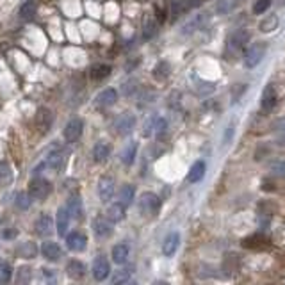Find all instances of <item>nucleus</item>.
Returning <instances> with one entry per match:
<instances>
[{
    "label": "nucleus",
    "mask_w": 285,
    "mask_h": 285,
    "mask_svg": "<svg viewBox=\"0 0 285 285\" xmlns=\"http://www.w3.org/2000/svg\"><path fill=\"white\" fill-rule=\"evenodd\" d=\"M266 50H268L266 43H255L253 46H250L246 50V54H244V64H246V68H257L262 63V59L266 57Z\"/></svg>",
    "instance_id": "1"
},
{
    "label": "nucleus",
    "mask_w": 285,
    "mask_h": 285,
    "mask_svg": "<svg viewBox=\"0 0 285 285\" xmlns=\"http://www.w3.org/2000/svg\"><path fill=\"white\" fill-rule=\"evenodd\" d=\"M52 193V186L45 178H34L29 186V196L31 200H45Z\"/></svg>",
    "instance_id": "2"
},
{
    "label": "nucleus",
    "mask_w": 285,
    "mask_h": 285,
    "mask_svg": "<svg viewBox=\"0 0 285 285\" xmlns=\"http://www.w3.org/2000/svg\"><path fill=\"white\" fill-rule=\"evenodd\" d=\"M248 41H250V32L246 29H237L230 34L228 41H226V50L228 52H239L248 45Z\"/></svg>",
    "instance_id": "3"
},
{
    "label": "nucleus",
    "mask_w": 285,
    "mask_h": 285,
    "mask_svg": "<svg viewBox=\"0 0 285 285\" xmlns=\"http://www.w3.org/2000/svg\"><path fill=\"white\" fill-rule=\"evenodd\" d=\"M161 207V200H159L157 194L153 193H143L139 198V209L144 216H155Z\"/></svg>",
    "instance_id": "4"
},
{
    "label": "nucleus",
    "mask_w": 285,
    "mask_h": 285,
    "mask_svg": "<svg viewBox=\"0 0 285 285\" xmlns=\"http://www.w3.org/2000/svg\"><path fill=\"white\" fill-rule=\"evenodd\" d=\"M98 196L103 203H109L114 196V178L113 176H102L98 180Z\"/></svg>",
    "instance_id": "5"
},
{
    "label": "nucleus",
    "mask_w": 285,
    "mask_h": 285,
    "mask_svg": "<svg viewBox=\"0 0 285 285\" xmlns=\"http://www.w3.org/2000/svg\"><path fill=\"white\" fill-rule=\"evenodd\" d=\"M93 278L96 282H103V280L109 278V273H111V266L109 261L106 257H98L95 262H93Z\"/></svg>",
    "instance_id": "6"
},
{
    "label": "nucleus",
    "mask_w": 285,
    "mask_h": 285,
    "mask_svg": "<svg viewBox=\"0 0 285 285\" xmlns=\"http://www.w3.org/2000/svg\"><path fill=\"white\" fill-rule=\"evenodd\" d=\"M134 127H136V116H134V114H131V113L121 114V116L116 120V123H114L116 132H118V134H121V136L131 134V132L134 131Z\"/></svg>",
    "instance_id": "7"
},
{
    "label": "nucleus",
    "mask_w": 285,
    "mask_h": 285,
    "mask_svg": "<svg viewBox=\"0 0 285 285\" xmlns=\"http://www.w3.org/2000/svg\"><path fill=\"white\" fill-rule=\"evenodd\" d=\"M209 21V13H200L196 14V16L193 18V20H189L186 25L182 27V31H180V34L182 36H191L194 34L196 31H200L201 27H203L205 23Z\"/></svg>",
    "instance_id": "8"
},
{
    "label": "nucleus",
    "mask_w": 285,
    "mask_h": 285,
    "mask_svg": "<svg viewBox=\"0 0 285 285\" xmlns=\"http://www.w3.org/2000/svg\"><path fill=\"white\" fill-rule=\"evenodd\" d=\"M82 127H84L82 120H79V118L71 120L70 123L66 125V128H64V139H66V143H75V141H77V139L81 138V134H82Z\"/></svg>",
    "instance_id": "9"
},
{
    "label": "nucleus",
    "mask_w": 285,
    "mask_h": 285,
    "mask_svg": "<svg viewBox=\"0 0 285 285\" xmlns=\"http://www.w3.org/2000/svg\"><path fill=\"white\" fill-rule=\"evenodd\" d=\"M66 244L71 251H77L79 253V251H84L86 246H88V237L81 232H73L66 237Z\"/></svg>",
    "instance_id": "10"
},
{
    "label": "nucleus",
    "mask_w": 285,
    "mask_h": 285,
    "mask_svg": "<svg viewBox=\"0 0 285 285\" xmlns=\"http://www.w3.org/2000/svg\"><path fill=\"white\" fill-rule=\"evenodd\" d=\"M178 246H180V234L171 232L164 239V243H162V253H164L166 257H173V255L176 253V250H178Z\"/></svg>",
    "instance_id": "11"
},
{
    "label": "nucleus",
    "mask_w": 285,
    "mask_h": 285,
    "mask_svg": "<svg viewBox=\"0 0 285 285\" xmlns=\"http://www.w3.org/2000/svg\"><path fill=\"white\" fill-rule=\"evenodd\" d=\"M36 234L41 237H48L50 234H52V228H54V221L52 218H50L48 214H41L38 219H36Z\"/></svg>",
    "instance_id": "12"
},
{
    "label": "nucleus",
    "mask_w": 285,
    "mask_h": 285,
    "mask_svg": "<svg viewBox=\"0 0 285 285\" xmlns=\"http://www.w3.org/2000/svg\"><path fill=\"white\" fill-rule=\"evenodd\" d=\"M91 226H93L95 236L100 237V239L111 236V232H113V226H111L109 219H103V218H95L93 219V223H91Z\"/></svg>",
    "instance_id": "13"
},
{
    "label": "nucleus",
    "mask_w": 285,
    "mask_h": 285,
    "mask_svg": "<svg viewBox=\"0 0 285 285\" xmlns=\"http://www.w3.org/2000/svg\"><path fill=\"white\" fill-rule=\"evenodd\" d=\"M116 100H118V91L116 89H113V88H107V89H103L102 93H98V96H96V106H102V107H111V106H114L116 103Z\"/></svg>",
    "instance_id": "14"
},
{
    "label": "nucleus",
    "mask_w": 285,
    "mask_h": 285,
    "mask_svg": "<svg viewBox=\"0 0 285 285\" xmlns=\"http://www.w3.org/2000/svg\"><path fill=\"white\" fill-rule=\"evenodd\" d=\"M205 169H207L205 162H203V161H196L193 166H191L189 173H187V182H189V184L200 182V180L205 176Z\"/></svg>",
    "instance_id": "15"
},
{
    "label": "nucleus",
    "mask_w": 285,
    "mask_h": 285,
    "mask_svg": "<svg viewBox=\"0 0 285 285\" xmlns=\"http://www.w3.org/2000/svg\"><path fill=\"white\" fill-rule=\"evenodd\" d=\"M41 253H43V257H45L46 261L56 262V261H59V258H61V248H59V244H57V243L48 241V243H43Z\"/></svg>",
    "instance_id": "16"
},
{
    "label": "nucleus",
    "mask_w": 285,
    "mask_h": 285,
    "mask_svg": "<svg viewBox=\"0 0 285 285\" xmlns=\"http://www.w3.org/2000/svg\"><path fill=\"white\" fill-rule=\"evenodd\" d=\"M275 103H276V91H275V88L269 84V86H266L264 93H262V111H264V113H269V111L275 107Z\"/></svg>",
    "instance_id": "17"
},
{
    "label": "nucleus",
    "mask_w": 285,
    "mask_h": 285,
    "mask_svg": "<svg viewBox=\"0 0 285 285\" xmlns=\"http://www.w3.org/2000/svg\"><path fill=\"white\" fill-rule=\"evenodd\" d=\"M128 257H131V248H128L127 244L121 243L113 248V261L116 262L118 266H123L125 262L128 261Z\"/></svg>",
    "instance_id": "18"
},
{
    "label": "nucleus",
    "mask_w": 285,
    "mask_h": 285,
    "mask_svg": "<svg viewBox=\"0 0 285 285\" xmlns=\"http://www.w3.org/2000/svg\"><path fill=\"white\" fill-rule=\"evenodd\" d=\"M68 225H70V212L63 207L57 211V234H59V237H66Z\"/></svg>",
    "instance_id": "19"
},
{
    "label": "nucleus",
    "mask_w": 285,
    "mask_h": 285,
    "mask_svg": "<svg viewBox=\"0 0 285 285\" xmlns=\"http://www.w3.org/2000/svg\"><path fill=\"white\" fill-rule=\"evenodd\" d=\"M125 218V205L123 203H113L109 209H107V219L111 223H120L121 219Z\"/></svg>",
    "instance_id": "20"
},
{
    "label": "nucleus",
    "mask_w": 285,
    "mask_h": 285,
    "mask_svg": "<svg viewBox=\"0 0 285 285\" xmlns=\"http://www.w3.org/2000/svg\"><path fill=\"white\" fill-rule=\"evenodd\" d=\"M66 273H68V276H70V278L79 280V278H82V276H84L86 266L82 264L81 261H70V262H68V266H66Z\"/></svg>",
    "instance_id": "21"
},
{
    "label": "nucleus",
    "mask_w": 285,
    "mask_h": 285,
    "mask_svg": "<svg viewBox=\"0 0 285 285\" xmlns=\"http://www.w3.org/2000/svg\"><path fill=\"white\" fill-rule=\"evenodd\" d=\"M111 155V146L107 143L100 141L95 144V148H93V159H95V162H103L107 161Z\"/></svg>",
    "instance_id": "22"
},
{
    "label": "nucleus",
    "mask_w": 285,
    "mask_h": 285,
    "mask_svg": "<svg viewBox=\"0 0 285 285\" xmlns=\"http://www.w3.org/2000/svg\"><path fill=\"white\" fill-rule=\"evenodd\" d=\"M66 209H68V212H70V218H73V219H81L82 218V212H84V209H82V200L79 196L70 198Z\"/></svg>",
    "instance_id": "23"
},
{
    "label": "nucleus",
    "mask_w": 285,
    "mask_h": 285,
    "mask_svg": "<svg viewBox=\"0 0 285 285\" xmlns=\"http://www.w3.org/2000/svg\"><path fill=\"white\" fill-rule=\"evenodd\" d=\"M136 155H138V143L132 141L123 148V151H121V162L127 164V166H131L132 162H134Z\"/></svg>",
    "instance_id": "24"
},
{
    "label": "nucleus",
    "mask_w": 285,
    "mask_h": 285,
    "mask_svg": "<svg viewBox=\"0 0 285 285\" xmlns=\"http://www.w3.org/2000/svg\"><path fill=\"white\" fill-rule=\"evenodd\" d=\"M43 164L48 166L50 169H56V171H59V169L64 166V155L61 153V151H54V153H50L48 157H46V161L43 162Z\"/></svg>",
    "instance_id": "25"
},
{
    "label": "nucleus",
    "mask_w": 285,
    "mask_h": 285,
    "mask_svg": "<svg viewBox=\"0 0 285 285\" xmlns=\"http://www.w3.org/2000/svg\"><path fill=\"white\" fill-rule=\"evenodd\" d=\"M278 16L276 14H269V16H266L264 20L261 21V32H264V34H269V32H275L276 29H278Z\"/></svg>",
    "instance_id": "26"
},
{
    "label": "nucleus",
    "mask_w": 285,
    "mask_h": 285,
    "mask_svg": "<svg viewBox=\"0 0 285 285\" xmlns=\"http://www.w3.org/2000/svg\"><path fill=\"white\" fill-rule=\"evenodd\" d=\"M134 196H136L134 186H123L120 191V203H123L127 207V205H131L134 201Z\"/></svg>",
    "instance_id": "27"
},
{
    "label": "nucleus",
    "mask_w": 285,
    "mask_h": 285,
    "mask_svg": "<svg viewBox=\"0 0 285 285\" xmlns=\"http://www.w3.org/2000/svg\"><path fill=\"white\" fill-rule=\"evenodd\" d=\"M36 14V2L34 0H27V2H23V6L20 7V16L23 18V20H32Z\"/></svg>",
    "instance_id": "28"
},
{
    "label": "nucleus",
    "mask_w": 285,
    "mask_h": 285,
    "mask_svg": "<svg viewBox=\"0 0 285 285\" xmlns=\"http://www.w3.org/2000/svg\"><path fill=\"white\" fill-rule=\"evenodd\" d=\"M236 6H237V0H218L214 9L218 14H228Z\"/></svg>",
    "instance_id": "29"
},
{
    "label": "nucleus",
    "mask_w": 285,
    "mask_h": 285,
    "mask_svg": "<svg viewBox=\"0 0 285 285\" xmlns=\"http://www.w3.org/2000/svg\"><path fill=\"white\" fill-rule=\"evenodd\" d=\"M91 75L95 81H102V79H106L111 75V66H107V64H96V66L93 68Z\"/></svg>",
    "instance_id": "30"
},
{
    "label": "nucleus",
    "mask_w": 285,
    "mask_h": 285,
    "mask_svg": "<svg viewBox=\"0 0 285 285\" xmlns=\"http://www.w3.org/2000/svg\"><path fill=\"white\" fill-rule=\"evenodd\" d=\"M13 278V268L7 262H0V283H9Z\"/></svg>",
    "instance_id": "31"
},
{
    "label": "nucleus",
    "mask_w": 285,
    "mask_h": 285,
    "mask_svg": "<svg viewBox=\"0 0 285 285\" xmlns=\"http://www.w3.org/2000/svg\"><path fill=\"white\" fill-rule=\"evenodd\" d=\"M38 121H39V125L43 127V131H46V128L50 127V123H52V114H50L46 109H41L39 111V114H38Z\"/></svg>",
    "instance_id": "32"
},
{
    "label": "nucleus",
    "mask_w": 285,
    "mask_h": 285,
    "mask_svg": "<svg viewBox=\"0 0 285 285\" xmlns=\"http://www.w3.org/2000/svg\"><path fill=\"white\" fill-rule=\"evenodd\" d=\"M36 246L32 243H25L23 246H20L18 248V253L20 255H23L25 258H32V257H36Z\"/></svg>",
    "instance_id": "33"
},
{
    "label": "nucleus",
    "mask_w": 285,
    "mask_h": 285,
    "mask_svg": "<svg viewBox=\"0 0 285 285\" xmlns=\"http://www.w3.org/2000/svg\"><path fill=\"white\" fill-rule=\"evenodd\" d=\"M128 280H131V269H121V271H118L116 275L113 276V282L114 285H118V283H127Z\"/></svg>",
    "instance_id": "34"
},
{
    "label": "nucleus",
    "mask_w": 285,
    "mask_h": 285,
    "mask_svg": "<svg viewBox=\"0 0 285 285\" xmlns=\"http://www.w3.org/2000/svg\"><path fill=\"white\" fill-rule=\"evenodd\" d=\"M11 176H13V173H11V166L0 164V186H6L7 182H11Z\"/></svg>",
    "instance_id": "35"
},
{
    "label": "nucleus",
    "mask_w": 285,
    "mask_h": 285,
    "mask_svg": "<svg viewBox=\"0 0 285 285\" xmlns=\"http://www.w3.org/2000/svg\"><path fill=\"white\" fill-rule=\"evenodd\" d=\"M271 4H273V0H257V2L253 4V13L255 14L266 13V11L271 7Z\"/></svg>",
    "instance_id": "36"
},
{
    "label": "nucleus",
    "mask_w": 285,
    "mask_h": 285,
    "mask_svg": "<svg viewBox=\"0 0 285 285\" xmlns=\"http://www.w3.org/2000/svg\"><path fill=\"white\" fill-rule=\"evenodd\" d=\"M29 205H31V196L29 194H23L20 193L16 196V207L21 209V211H25V209H29Z\"/></svg>",
    "instance_id": "37"
},
{
    "label": "nucleus",
    "mask_w": 285,
    "mask_h": 285,
    "mask_svg": "<svg viewBox=\"0 0 285 285\" xmlns=\"http://www.w3.org/2000/svg\"><path fill=\"white\" fill-rule=\"evenodd\" d=\"M157 32V25H155V21H146V25H144V39H150L151 36Z\"/></svg>",
    "instance_id": "38"
},
{
    "label": "nucleus",
    "mask_w": 285,
    "mask_h": 285,
    "mask_svg": "<svg viewBox=\"0 0 285 285\" xmlns=\"http://www.w3.org/2000/svg\"><path fill=\"white\" fill-rule=\"evenodd\" d=\"M234 132H236V128H234V123H232L226 127L225 136H223V144H230V141H232V138H234Z\"/></svg>",
    "instance_id": "39"
},
{
    "label": "nucleus",
    "mask_w": 285,
    "mask_h": 285,
    "mask_svg": "<svg viewBox=\"0 0 285 285\" xmlns=\"http://www.w3.org/2000/svg\"><path fill=\"white\" fill-rule=\"evenodd\" d=\"M246 91H248V86H246V84L239 86V88H237V91L234 93V96H232L234 100H232V102H234V103H237V102H239V98H241V96H243Z\"/></svg>",
    "instance_id": "40"
},
{
    "label": "nucleus",
    "mask_w": 285,
    "mask_h": 285,
    "mask_svg": "<svg viewBox=\"0 0 285 285\" xmlns=\"http://www.w3.org/2000/svg\"><path fill=\"white\" fill-rule=\"evenodd\" d=\"M198 91L203 93V95H209V93L216 91V86H214V84H205V82H201V86H198Z\"/></svg>",
    "instance_id": "41"
},
{
    "label": "nucleus",
    "mask_w": 285,
    "mask_h": 285,
    "mask_svg": "<svg viewBox=\"0 0 285 285\" xmlns=\"http://www.w3.org/2000/svg\"><path fill=\"white\" fill-rule=\"evenodd\" d=\"M273 171L276 173V175H285V162H278V164H273Z\"/></svg>",
    "instance_id": "42"
},
{
    "label": "nucleus",
    "mask_w": 285,
    "mask_h": 285,
    "mask_svg": "<svg viewBox=\"0 0 285 285\" xmlns=\"http://www.w3.org/2000/svg\"><path fill=\"white\" fill-rule=\"evenodd\" d=\"M14 236H16V232H14V230H11V232H7V230H6V232H2L4 239H13Z\"/></svg>",
    "instance_id": "43"
}]
</instances>
